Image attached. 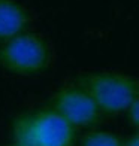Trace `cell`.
Wrapping results in <instances>:
<instances>
[{"label": "cell", "instance_id": "1", "mask_svg": "<svg viewBox=\"0 0 139 146\" xmlns=\"http://www.w3.org/2000/svg\"><path fill=\"white\" fill-rule=\"evenodd\" d=\"M52 61V46L43 35L24 31L0 45V67L15 75L30 76L46 70Z\"/></svg>", "mask_w": 139, "mask_h": 146}, {"label": "cell", "instance_id": "2", "mask_svg": "<svg viewBox=\"0 0 139 146\" xmlns=\"http://www.w3.org/2000/svg\"><path fill=\"white\" fill-rule=\"evenodd\" d=\"M14 137L18 146H72L75 127L54 109L39 110L17 119Z\"/></svg>", "mask_w": 139, "mask_h": 146}, {"label": "cell", "instance_id": "3", "mask_svg": "<svg viewBox=\"0 0 139 146\" xmlns=\"http://www.w3.org/2000/svg\"><path fill=\"white\" fill-rule=\"evenodd\" d=\"M85 90L100 112L108 115L121 113L138 98L139 85L133 76L118 72H100L85 79Z\"/></svg>", "mask_w": 139, "mask_h": 146}, {"label": "cell", "instance_id": "4", "mask_svg": "<svg viewBox=\"0 0 139 146\" xmlns=\"http://www.w3.org/2000/svg\"><path fill=\"white\" fill-rule=\"evenodd\" d=\"M54 110L72 127H90L96 124L100 110L85 88L66 87L54 96Z\"/></svg>", "mask_w": 139, "mask_h": 146}, {"label": "cell", "instance_id": "5", "mask_svg": "<svg viewBox=\"0 0 139 146\" xmlns=\"http://www.w3.org/2000/svg\"><path fill=\"white\" fill-rule=\"evenodd\" d=\"M33 17L18 0H0V45L30 30Z\"/></svg>", "mask_w": 139, "mask_h": 146}, {"label": "cell", "instance_id": "6", "mask_svg": "<svg viewBox=\"0 0 139 146\" xmlns=\"http://www.w3.org/2000/svg\"><path fill=\"white\" fill-rule=\"evenodd\" d=\"M82 146H121V140L111 131H91L82 139Z\"/></svg>", "mask_w": 139, "mask_h": 146}, {"label": "cell", "instance_id": "7", "mask_svg": "<svg viewBox=\"0 0 139 146\" xmlns=\"http://www.w3.org/2000/svg\"><path fill=\"white\" fill-rule=\"evenodd\" d=\"M127 113V119H129V124L132 127L138 128L139 127V97L135 98L133 102L129 104V108L124 110Z\"/></svg>", "mask_w": 139, "mask_h": 146}, {"label": "cell", "instance_id": "8", "mask_svg": "<svg viewBox=\"0 0 139 146\" xmlns=\"http://www.w3.org/2000/svg\"><path fill=\"white\" fill-rule=\"evenodd\" d=\"M121 146H139V134H135L129 137L127 140L121 142Z\"/></svg>", "mask_w": 139, "mask_h": 146}, {"label": "cell", "instance_id": "9", "mask_svg": "<svg viewBox=\"0 0 139 146\" xmlns=\"http://www.w3.org/2000/svg\"><path fill=\"white\" fill-rule=\"evenodd\" d=\"M12 146H18V145H12Z\"/></svg>", "mask_w": 139, "mask_h": 146}]
</instances>
